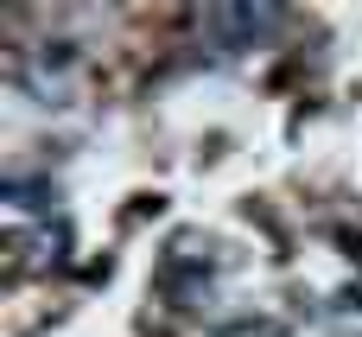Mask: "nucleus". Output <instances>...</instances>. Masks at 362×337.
Returning <instances> with one entry per match:
<instances>
[{
	"instance_id": "nucleus-1",
	"label": "nucleus",
	"mask_w": 362,
	"mask_h": 337,
	"mask_svg": "<svg viewBox=\"0 0 362 337\" xmlns=\"http://www.w3.org/2000/svg\"><path fill=\"white\" fill-rule=\"evenodd\" d=\"M204 32L216 57H242L274 32V6H204Z\"/></svg>"
},
{
	"instance_id": "nucleus-3",
	"label": "nucleus",
	"mask_w": 362,
	"mask_h": 337,
	"mask_svg": "<svg viewBox=\"0 0 362 337\" xmlns=\"http://www.w3.org/2000/svg\"><path fill=\"white\" fill-rule=\"evenodd\" d=\"M223 337H286L280 319H235V325H223Z\"/></svg>"
},
{
	"instance_id": "nucleus-2",
	"label": "nucleus",
	"mask_w": 362,
	"mask_h": 337,
	"mask_svg": "<svg viewBox=\"0 0 362 337\" xmlns=\"http://www.w3.org/2000/svg\"><path fill=\"white\" fill-rule=\"evenodd\" d=\"M57 255H64V229L57 223H38V229L13 223L6 229V268L13 274H45V268H57Z\"/></svg>"
}]
</instances>
